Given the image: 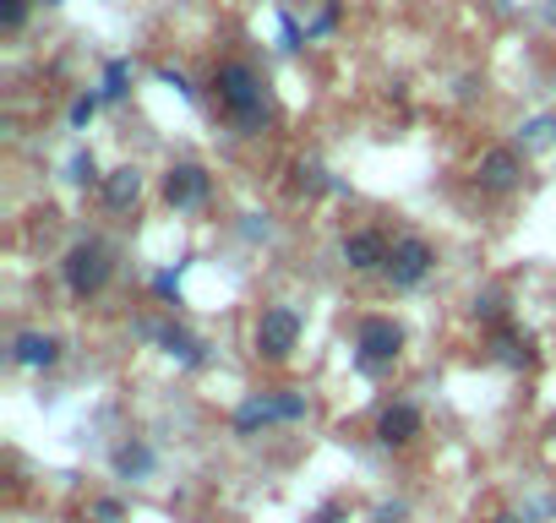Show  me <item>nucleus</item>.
<instances>
[{
  "instance_id": "1",
  "label": "nucleus",
  "mask_w": 556,
  "mask_h": 523,
  "mask_svg": "<svg viewBox=\"0 0 556 523\" xmlns=\"http://www.w3.org/2000/svg\"><path fill=\"white\" fill-rule=\"evenodd\" d=\"M213 93H218V110L229 115V126L245 131V137H256V131L273 120L267 82H262L256 66H245V61H224V66L213 72Z\"/></svg>"
},
{
  "instance_id": "2",
  "label": "nucleus",
  "mask_w": 556,
  "mask_h": 523,
  "mask_svg": "<svg viewBox=\"0 0 556 523\" xmlns=\"http://www.w3.org/2000/svg\"><path fill=\"white\" fill-rule=\"evenodd\" d=\"M306 414H312V398H306V393L273 387V393H245V398L235 404L229 425H235V436H262V431H273V425H295V420H306Z\"/></svg>"
},
{
  "instance_id": "3",
  "label": "nucleus",
  "mask_w": 556,
  "mask_h": 523,
  "mask_svg": "<svg viewBox=\"0 0 556 523\" xmlns=\"http://www.w3.org/2000/svg\"><path fill=\"white\" fill-rule=\"evenodd\" d=\"M399 355H404V328H399L393 317H366V322L355 328V371H361V377L393 371Z\"/></svg>"
},
{
  "instance_id": "4",
  "label": "nucleus",
  "mask_w": 556,
  "mask_h": 523,
  "mask_svg": "<svg viewBox=\"0 0 556 523\" xmlns=\"http://www.w3.org/2000/svg\"><path fill=\"white\" fill-rule=\"evenodd\" d=\"M110 273H115V262H110V251H104L99 240H77V245L61 256V279H66V290H72L77 301H93V295L110 284Z\"/></svg>"
},
{
  "instance_id": "5",
  "label": "nucleus",
  "mask_w": 556,
  "mask_h": 523,
  "mask_svg": "<svg viewBox=\"0 0 556 523\" xmlns=\"http://www.w3.org/2000/svg\"><path fill=\"white\" fill-rule=\"evenodd\" d=\"M431 268H437V251H431L426 234H393V245H388V268H382L393 290H420V284L431 279Z\"/></svg>"
},
{
  "instance_id": "6",
  "label": "nucleus",
  "mask_w": 556,
  "mask_h": 523,
  "mask_svg": "<svg viewBox=\"0 0 556 523\" xmlns=\"http://www.w3.org/2000/svg\"><path fill=\"white\" fill-rule=\"evenodd\" d=\"M256 355L262 360H290L301 349V311L295 306H267L256 317V333H251Z\"/></svg>"
},
{
  "instance_id": "7",
  "label": "nucleus",
  "mask_w": 556,
  "mask_h": 523,
  "mask_svg": "<svg viewBox=\"0 0 556 523\" xmlns=\"http://www.w3.org/2000/svg\"><path fill=\"white\" fill-rule=\"evenodd\" d=\"M475 186L491 191V196L518 191V186H523V158H518L513 148H485V153L475 158Z\"/></svg>"
},
{
  "instance_id": "8",
  "label": "nucleus",
  "mask_w": 556,
  "mask_h": 523,
  "mask_svg": "<svg viewBox=\"0 0 556 523\" xmlns=\"http://www.w3.org/2000/svg\"><path fill=\"white\" fill-rule=\"evenodd\" d=\"M213 196V175L202 164H169L164 169V202L169 207H202Z\"/></svg>"
},
{
  "instance_id": "9",
  "label": "nucleus",
  "mask_w": 556,
  "mask_h": 523,
  "mask_svg": "<svg viewBox=\"0 0 556 523\" xmlns=\"http://www.w3.org/2000/svg\"><path fill=\"white\" fill-rule=\"evenodd\" d=\"M420 425H426V420H420V409H415L409 398H393V404L377 414V442L399 452V447H409V442L420 436Z\"/></svg>"
},
{
  "instance_id": "10",
  "label": "nucleus",
  "mask_w": 556,
  "mask_h": 523,
  "mask_svg": "<svg viewBox=\"0 0 556 523\" xmlns=\"http://www.w3.org/2000/svg\"><path fill=\"white\" fill-rule=\"evenodd\" d=\"M388 245L393 240H382L377 229H355V234H344V268L350 273H377V268H388Z\"/></svg>"
},
{
  "instance_id": "11",
  "label": "nucleus",
  "mask_w": 556,
  "mask_h": 523,
  "mask_svg": "<svg viewBox=\"0 0 556 523\" xmlns=\"http://www.w3.org/2000/svg\"><path fill=\"white\" fill-rule=\"evenodd\" d=\"M12 366H23V371H50V366H61V339H55V333H39V328L17 333V339H12Z\"/></svg>"
},
{
  "instance_id": "12",
  "label": "nucleus",
  "mask_w": 556,
  "mask_h": 523,
  "mask_svg": "<svg viewBox=\"0 0 556 523\" xmlns=\"http://www.w3.org/2000/svg\"><path fill=\"white\" fill-rule=\"evenodd\" d=\"M148 339H153L169 360H180V366H191V371H197V366H207V349H202L186 328H175V322H148Z\"/></svg>"
},
{
  "instance_id": "13",
  "label": "nucleus",
  "mask_w": 556,
  "mask_h": 523,
  "mask_svg": "<svg viewBox=\"0 0 556 523\" xmlns=\"http://www.w3.org/2000/svg\"><path fill=\"white\" fill-rule=\"evenodd\" d=\"M99 196H104V207H110V213L137 207V202H142V169H137V164L110 169V175H104V186H99Z\"/></svg>"
},
{
  "instance_id": "14",
  "label": "nucleus",
  "mask_w": 556,
  "mask_h": 523,
  "mask_svg": "<svg viewBox=\"0 0 556 523\" xmlns=\"http://www.w3.org/2000/svg\"><path fill=\"white\" fill-rule=\"evenodd\" d=\"M491 360L507 366V371H529L534 366V339L529 333H513V328H496L491 333Z\"/></svg>"
},
{
  "instance_id": "15",
  "label": "nucleus",
  "mask_w": 556,
  "mask_h": 523,
  "mask_svg": "<svg viewBox=\"0 0 556 523\" xmlns=\"http://www.w3.org/2000/svg\"><path fill=\"white\" fill-rule=\"evenodd\" d=\"M110 463H115V474H121V480H148V474L159 469V452H153L148 442H137V436H131V442H121V447H115V458H110Z\"/></svg>"
},
{
  "instance_id": "16",
  "label": "nucleus",
  "mask_w": 556,
  "mask_h": 523,
  "mask_svg": "<svg viewBox=\"0 0 556 523\" xmlns=\"http://www.w3.org/2000/svg\"><path fill=\"white\" fill-rule=\"evenodd\" d=\"M131 93V61H110L104 66V88H99V99L104 104H121Z\"/></svg>"
},
{
  "instance_id": "17",
  "label": "nucleus",
  "mask_w": 556,
  "mask_h": 523,
  "mask_svg": "<svg viewBox=\"0 0 556 523\" xmlns=\"http://www.w3.org/2000/svg\"><path fill=\"white\" fill-rule=\"evenodd\" d=\"M23 23H28V0H0V28L23 34Z\"/></svg>"
},
{
  "instance_id": "18",
  "label": "nucleus",
  "mask_w": 556,
  "mask_h": 523,
  "mask_svg": "<svg viewBox=\"0 0 556 523\" xmlns=\"http://www.w3.org/2000/svg\"><path fill=\"white\" fill-rule=\"evenodd\" d=\"M72 186H104V175H99L93 153H77V158H72Z\"/></svg>"
},
{
  "instance_id": "19",
  "label": "nucleus",
  "mask_w": 556,
  "mask_h": 523,
  "mask_svg": "<svg viewBox=\"0 0 556 523\" xmlns=\"http://www.w3.org/2000/svg\"><path fill=\"white\" fill-rule=\"evenodd\" d=\"M278 39H285V50H301L306 44V34H301V23L290 12H278Z\"/></svg>"
},
{
  "instance_id": "20",
  "label": "nucleus",
  "mask_w": 556,
  "mask_h": 523,
  "mask_svg": "<svg viewBox=\"0 0 556 523\" xmlns=\"http://www.w3.org/2000/svg\"><path fill=\"white\" fill-rule=\"evenodd\" d=\"M99 104H104V99H99V93H83V99H77V104H72V126H77V131H83V126H88V120H93V115H99Z\"/></svg>"
},
{
  "instance_id": "21",
  "label": "nucleus",
  "mask_w": 556,
  "mask_h": 523,
  "mask_svg": "<svg viewBox=\"0 0 556 523\" xmlns=\"http://www.w3.org/2000/svg\"><path fill=\"white\" fill-rule=\"evenodd\" d=\"M153 295H159V301H175V295H180V268L153 273Z\"/></svg>"
},
{
  "instance_id": "22",
  "label": "nucleus",
  "mask_w": 556,
  "mask_h": 523,
  "mask_svg": "<svg viewBox=\"0 0 556 523\" xmlns=\"http://www.w3.org/2000/svg\"><path fill=\"white\" fill-rule=\"evenodd\" d=\"M339 28V7H323L317 17H312V28H306V39H323V34H333Z\"/></svg>"
},
{
  "instance_id": "23",
  "label": "nucleus",
  "mask_w": 556,
  "mask_h": 523,
  "mask_svg": "<svg viewBox=\"0 0 556 523\" xmlns=\"http://www.w3.org/2000/svg\"><path fill=\"white\" fill-rule=\"evenodd\" d=\"M295 175H301V186H306V191H328V186H333V180H328V169H323V164H301V169H295Z\"/></svg>"
},
{
  "instance_id": "24",
  "label": "nucleus",
  "mask_w": 556,
  "mask_h": 523,
  "mask_svg": "<svg viewBox=\"0 0 556 523\" xmlns=\"http://www.w3.org/2000/svg\"><path fill=\"white\" fill-rule=\"evenodd\" d=\"M480 322H502V295H475V306H469Z\"/></svg>"
},
{
  "instance_id": "25",
  "label": "nucleus",
  "mask_w": 556,
  "mask_h": 523,
  "mask_svg": "<svg viewBox=\"0 0 556 523\" xmlns=\"http://www.w3.org/2000/svg\"><path fill=\"white\" fill-rule=\"evenodd\" d=\"M551 137H556V120L551 115H540V120L523 126V142H551Z\"/></svg>"
},
{
  "instance_id": "26",
  "label": "nucleus",
  "mask_w": 556,
  "mask_h": 523,
  "mask_svg": "<svg viewBox=\"0 0 556 523\" xmlns=\"http://www.w3.org/2000/svg\"><path fill=\"white\" fill-rule=\"evenodd\" d=\"M93 518H99V523H121V518H126V507H121L115 496H99V501H93Z\"/></svg>"
},
{
  "instance_id": "27",
  "label": "nucleus",
  "mask_w": 556,
  "mask_h": 523,
  "mask_svg": "<svg viewBox=\"0 0 556 523\" xmlns=\"http://www.w3.org/2000/svg\"><path fill=\"white\" fill-rule=\"evenodd\" d=\"M159 82H164V88H175L180 99H197V88H191V82H186V77H180L175 66H164V72H159Z\"/></svg>"
},
{
  "instance_id": "28",
  "label": "nucleus",
  "mask_w": 556,
  "mask_h": 523,
  "mask_svg": "<svg viewBox=\"0 0 556 523\" xmlns=\"http://www.w3.org/2000/svg\"><path fill=\"white\" fill-rule=\"evenodd\" d=\"M404 518V507H377V523H399Z\"/></svg>"
},
{
  "instance_id": "29",
  "label": "nucleus",
  "mask_w": 556,
  "mask_h": 523,
  "mask_svg": "<svg viewBox=\"0 0 556 523\" xmlns=\"http://www.w3.org/2000/svg\"><path fill=\"white\" fill-rule=\"evenodd\" d=\"M485 523H529L523 512H496V518H485Z\"/></svg>"
}]
</instances>
